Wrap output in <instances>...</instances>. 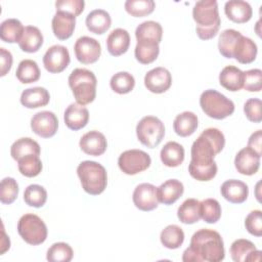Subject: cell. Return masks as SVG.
<instances>
[{"instance_id":"1","label":"cell","mask_w":262,"mask_h":262,"mask_svg":"<svg viewBox=\"0 0 262 262\" xmlns=\"http://www.w3.org/2000/svg\"><path fill=\"white\" fill-rule=\"evenodd\" d=\"M224 145L225 137L219 129H205L191 145L189 175L198 181L212 180L218 170L214 158L221 152Z\"/></svg>"},{"instance_id":"2","label":"cell","mask_w":262,"mask_h":262,"mask_svg":"<svg viewBox=\"0 0 262 262\" xmlns=\"http://www.w3.org/2000/svg\"><path fill=\"white\" fill-rule=\"evenodd\" d=\"M189 248L199 255L202 262H220L225 257L223 239L220 233L213 229L202 228L194 232Z\"/></svg>"},{"instance_id":"3","label":"cell","mask_w":262,"mask_h":262,"mask_svg":"<svg viewBox=\"0 0 262 262\" xmlns=\"http://www.w3.org/2000/svg\"><path fill=\"white\" fill-rule=\"evenodd\" d=\"M192 17L196 24L195 31L200 39L210 40L217 35L221 19L216 0L198 1L192 9Z\"/></svg>"},{"instance_id":"4","label":"cell","mask_w":262,"mask_h":262,"mask_svg":"<svg viewBox=\"0 0 262 262\" xmlns=\"http://www.w3.org/2000/svg\"><path fill=\"white\" fill-rule=\"evenodd\" d=\"M68 82L77 103L86 105L95 99L97 80L90 70L75 69L70 74Z\"/></svg>"},{"instance_id":"5","label":"cell","mask_w":262,"mask_h":262,"mask_svg":"<svg viewBox=\"0 0 262 262\" xmlns=\"http://www.w3.org/2000/svg\"><path fill=\"white\" fill-rule=\"evenodd\" d=\"M77 174L82 188L91 195H98L106 188V170L97 162L84 161L80 163L77 168Z\"/></svg>"},{"instance_id":"6","label":"cell","mask_w":262,"mask_h":262,"mask_svg":"<svg viewBox=\"0 0 262 262\" xmlns=\"http://www.w3.org/2000/svg\"><path fill=\"white\" fill-rule=\"evenodd\" d=\"M200 105L203 112L215 120H223L234 112V103L222 93L214 89L205 90L200 97Z\"/></svg>"},{"instance_id":"7","label":"cell","mask_w":262,"mask_h":262,"mask_svg":"<svg viewBox=\"0 0 262 262\" xmlns=\"http://www.w3.org/2000/svg\"><path fill=\"white\" fill-rule=\"evenodd\" d=\"M17 232L29 245L38 246L47 238V226L44 221L35 214H25L17 222Z\"/></svg>"},{"instance_id":"8","label":"cell","mask_w":262,"mask_h":262,"mask_svg":"<svg viewBox=\"0 0 262 262\" xmlns=\"http://www.w3.org/2000/svg\"><path fill=\"white\" fill-rule=\"evenodd\" d=\"M136 135L143 145L155 148L165 136L164 123L157 117L145 116L136 126Z\"/></svg>"},{"instance_id":"9","label":"cell","mask_w":262,"mask_h":262,"mask_svg":"<svg viewBox=\"0 0 262 262\" xmlns=\"http://www.w3.org/2000/svg\"><path fill=\"white\" fill-rule=\"evenodd\" d=\"M151 164L149 155L141 149H128L123 151L119 159L118 165L120 170L127 175H135L145 171Z\"/></svg>"},{"instance_id":"10","label":"cell","mask_w":262,"mask_h":262,"mask_svg":"<svg viewBox=\"0 0 262 262\" xmlns=\"http://www.w3.org/2000/svg\"><path fill=\"white\" fill-rule=\"evenodd\" d=\"M76 58L84 64L94 63L101 54L100 43L89 36H82L77 39L74 45Z\"/></svg>"},{"instance_id":"11","label":"cell","mask_w":262,"mask_h":262,"mask_svg":"<svg viewBox=\"0 0 262 262\" xmlns=\"http://www.w3.org/2000/svg\"><path fill=\"white\" fill-rule=\"evenodd\" d=\"M71 57L67 47L62 45H52L43 56V64L46 71L57 74L64 71L70 64Z\"/></svg>"},{"instance_id":"12","label":"cell","mask_w":262,"mask_h":262,"mask_svg":"<svg viewBox=\"0 0 262 262\" xmlns=\"http://www.w3.org/2000/svg\"><path fill=\"white\" fill-rule=\"evenodd\" d=\"M32 131L42 138H50L55 135L58 128V120L54 113L49 111L38 112L31 119Z\"/></svg>"},{"instance_id":"13","label":"cell","mask_w":262,"mask_h":262,"mask_svg":"<svg viewBox=\"0 0 262 262\" xmlns=\"http://www.w3.org/2000/svg\"><path fill=\"white\" fill-rule=\"evenodd\" d=\"M132 200L137 209L144 212L152 211L159 206L157 187L151 183H140L135 187Z\"/></svg>"},{"instance_id":"14","label":"cell","mask_w":262,"mask_h":262,"mask_svg":"<svg viewBox=\"0 0 262 262\" xmlns=\"http://www.w3.org/2000/svg\"><path fill=\"white\" fill-rule=\"evenodd\" d=\"M144 85L148 91L156 94H161L166 92L171 87L172 76L167 69L158 67L145 74Z\"/></svg>"},{"instance_id":"15","label":"cell","mask_w":262,"mask_h":262,"mask_svg":"<svg viewBox=\"0 0 262 262\" xmlns=\"http://www.w3.org/2000/svg\"><path fill=\"white\" fill-rule=\"evenodd\" d=\"M261 156L253 148L247 146L242 148L234 158V166L238 173L247 176L254 175L260 167Z\"/></svg>"},{"instance_id":"16","label":"cell","mask_w":262,"mask_h":262,"mask_svg":"<svg viewBox=\"0 0 262 262\" xmlns=\"http://www.w3.org/2000/svg\"><path fill=\"white\" fill-rule=\"evenodd\" d=\"M79 145L82 151H84L86 155L98 157L105 152L107 147V141L105 136L101 132L97 130H92L85 133L81 137Z\"/></svg>"},{"instance_id":"17","label":"cell","mask_w":262,"mask_h":262,"mask_svg":"<svg viewBox=\"0 0 262 262\" xmlns=\"http://www.w3.org/2000/svg\"><path fill=\"white\" fill-rule=\"evenodd\" d=\"M51 27L54 36L59 40L69 39L76 27V16L66 11H56L54 14Z\"/></svg>"},{"instance_id":"18","label":"cell","mask_w":262,"mask_h":262,"mask_svg":"<svg viewBox=\"0 0 262 262\" xmlns=\"http://www.w3.org/2000/svg\"><path fill=\"white\" fill-rule=\"evenodd\" d=\"M222 196L232 203V204H242L244 203L249 195L248 185L236 179H229L222 183L220 188Z\"/></svg>"},{"instance_id":"19","label":"cell","mask_w":262,"mask_h":262,"mask_svg":"<svg viewBox=\"0 0 262 262\" xmlns=\"http://www.w3.org/2000/svg\"><path fill=\"white\" fill-rule=\"evenodd\" d=\"M63 120L69 129L77 131L87 125L89 121V112L84 105L71 103L64 111Z\"/></svg>"},{"instance_id":"20","label":"cell","mask_w":262,"mask_h":262,"mask_svg":"<svg viewBox=\"0 0 262 262\" xmlns=\"http://www.w3.org/2000/svg\"><path fill=\"white\" fill-rule=\"evenodd\" d=\"M226 16L233 23L245 24L249 21L253 15V9L247 1L230 0L224 5Z\"/></svg>"},{"instance_id":"21","label":"cell","mask_w":262,"mask_h":262,"mask_svg":"<svg viewBox=\"0 0 262 262\" xmlns=\"http://www.w3.org/2000/svg\"><path fill=\"white\" fill-rule=\"evenodd\" d=\"M184 186L181 181L177 179H169L157 187V194L159 203L164 205H172L182 196Z\"/></svg>"},{"instance_id":"22","label":"cell","mask_w":262,"mask_h":262,"mask_svg":"<svg viewBox=\"0 0 262 262\" xmlns=\"http://www.w3.org/2000/svg\"><path fill=\"white\" fill-rule=\"evenodd\" d=\"M130 46V35L122 28L113 30L106 38V48L111 55L120 56L127 52Z\"/></svg>"},{"instance_id":"23","label":"cell","mask_w":262,"mask_h":262,"mask_svg":"<svg viewBox=\"0 0 262 262\" xmlns=\"http://www.w3.org/2000/svg\"><path fill=\"white\" fill-rule=\"evenodd\" d=\"M19 100L27 108H37L49 103L50 94L44 87H32L21 92Z\"/></svg>"},{"instance_id":"24","label":"cell","mask_w":262,"mask_h":262,"mask_svg":"<svg viewBox=\"0 0 262 262\" xmlns=\"http://www.w3.org/2000/svg\"><path fill=\"white\" fill-rule=\"evenodd\" d=\"M257 52L258 48L256 43L249 37L242 35L235 44L232 58H235L239 63L247 64L256 59Z\"/></svg>"},{"instance_id":"25","label":"cell","mask_w":262,"mask_h":262,"mask_svg":"<svg viewBox=\"0 0 262 262\" xmlns=\"http://www.w3.org/2000/svg\"><path fill=\"white\" fill-rule=\"evenodd\" d=\"M219 83L228 91H238L243 88L244 72L234 66H226L219 74Z\"/></svg>"},{"instance_id":"26","label":"cell","mask_w":262,"mask_h":262,"mask_svg":"<svg viewBox=\"0 0 262 262\" xmlns=\"http://www.w3.org/2000/svg\"><path fill=\"white\" fill-rule=\"evenodd\" d=\"M137 42H151L160 44L163 37L162 26L154 20H146L138 25L135 30Z\"/></svg>"},{"instance_id":"27","label":"cell","mask_w":262,"mask_h":262,"mask_svg":"<svg viewBox=\"0 0 262 262\" xmlns=\"http://www.w3.org/2000/svg\"><path fill=\"white\" fill-rule=\"evenodd\" d=\"M86 27L94 34L101 35L105 33L112 25V18L107 11L103 9H94L86 16Z\"/></svg>"},{"instance_id":"28","label":"cell","mask_w":262,"mask_h":262,"mask_svg":"<svg viewBox=\"0 0 262 262\" xmlns=\"http://www.w3.org/2000/svg\"><path fill=\"white\" fill-rule=\"evenodd\" d=\"M43 41V35L37 27L27 26L25 27V31L18 42V46L25 52L34 53L41 48Z\"/></svg>"},{"instance_id":"29","label":"cell","mask_w":262,"mask_h":262,"mask_svg":"<svg viewBox=\"0 0 262 262\" xmlns=\"http://www.w3.org/2000/svg\"><path fill=\"white\" fill-rule=\"evenodd\" d=\"M162 163L170 168L178 167L184 161V148L176 141L167 142L160 152Z\"/></svg>"},{"instance_id":"30","label":"cell","mask_w":262,"mask_h":262,"mask_svg":"<svg viewBox=\"0 0 262 262\" xmlns=\"http://www.w3.org/2000/svg\"><path fill=\"white\" fill-rule=\"evenodd\" d=\"M198 124V116L192 112L186 111L176 116L173 122V129L177 135L187 137L194 133Z\"/></svg>"},{"instance_id":"31","label":"cell","mask_w":262,"mask_h":262,"mask_svg":"<svg viewBox=\"0 0 262 262\" xmlns=\"http://www.w3.org/2000/svg\"><path fill=\"white\" fill-rule=\"evenodd\" d=\"M41 148L37 141L30 137H21L14 141L10 147V155L13 160L18 161L27 155L40 156Z\"/></svg>"},{"instance_id":"32","label":"cell","mask_w":262,"mask_h":262,"mask_svg":"<svg viewBox=\"0 0 262 262\" xmlns=\"http://www.w3.org/2000/svg\"><path fill=\"white\" fill-rule=\"evenodd\" d=\"M177 217L184 224H193L201 219L200 201L196 199L185 200L177 210Z\"/></svg>"},{"instance_id":"33","label":"cell","mask_w":262,"mask_h":262,"mask_svg":"<svg viewBox=\"0 0 262 262\" xmlns=\"http://www.w3.org/2000/svg\"><path fill=\"white\" fill-rule=\"evenodd\" d=\"M24 31L25 27L16 18H7L0 25V37L6 43H18Z\"/></svg>"},{"instance_id":"34","label":"cell","mask_w":262,"mask_h":262,"mask_svg":"<svg viewBox=\"0 0 262 262\" xmlns=\"http://www.w3.org/2000/svg\"><path fill=\"white\" fill-rule=\"evenodd\" d=\"M162 245L170 250H175L181 247L184 242V232L182 228L176 224L166 226L160 235Z\"/></svg>"},{"instance_id":"35","label":"cell","mask_w":262,"mask_h":262,"mask_svg":"<svg viewBox=\"0 0 262 262\" xmlns=\"http://www.w3.org/2000/svg\"><path fill=\"white\" fill-rule=\"evenodd\" d=\"M40 69L37 62L33 59L21 60L16 69L15 76L20 83L30 84L37 82L40 78Z\"/></svg>"},{"instance_id":"36","label":"cell","mask_w":262,"mask_h":262,"mask_svg":"<svg viewBox=\"0 0 262 262\" xmlns=\"http://www.w3.org/2000/svg\"><path fill=\"white\" fill-rule=\"evenodd\" d=\"M241 36L242 33L233 29H226L221 32L218 39V49L221 55L226 58H232L235 44Z\"/></svg>"},{"instance_id":"37","label":"cell","mask_w":262,"mask_h":262,"mask_svg":"<svg viewBox=\"0 0 262 262\" xmlns=\"http://www.w3.org/2000/svg\"><path fill=\"white\" fill-rule=\"evenodd\" d=\"M160 53V47L157 43L137 42L134 50L135 58L142 64L154 62Z\"/></svg>"},{"instance_id":"38","label":"cell","mask_w":262,"mask_h":262,"mask_svg":"<svg viewBox=\"0 0 262 262\" xmlns=\"http://www.w3.org/2000/svg\"><path fill=\"white\" fill-rule=\"evenodd\" d=\"M17 168L21 175L32 178L41 173L43 165L39 156L27 155L17 161Z\"/></svg>"},{"instance_id":"39","label":"cell","mask_w":262,"mask_h":262,"mask_svg":"<svg viewBox=\"0 0 262 262\" xmlns=\"http://www.w3.org/2000/svg\"><path fill=\"white\" fill-rule=\"evenodd\" d=\"M110 86L118 94H127L133 90L135 79L128 72H119L111 78Z\"/></svg>"},{"instance_id":"40","label":"cell","mask_w":262,"mask_h":262,"mask_svg":"<svg viewBox=\"0 0 262 262\" xmlns=\"http://www.w3.org/2000/svg\"><path fill=\"white\" fill-rule=\"evenodd\" d=\"M201 218L209 224L216 223L221 217V206L215 199H205L200 202Z\"/></svg>"},{"instance_id":"41","label":"cell","mask_w":262,"mask_h":262,"mask_svg":"<svg viewBox=\"0 0 262 262\" xmlns=\"http://www.w3.org/2000/svg\"><path fill=\"white\" fill-rule=\"evenodd\" d=\"M24 201L30 207L41 208L47 201V191L39 184H31L25 189Z\"/></svg>"},{"instance_id":"42","label":"cell","mask_w":262,"mask_h":262,"mask_svg":"<svg viewBox=\"0 0 262 262\" xmlns=\"http://www.w3.org/2000/svg\"><path fill=\"white\" fill-rule=\"evenodd\" d=\"M74 252L72 247L63 242L53 244L46 254V259L49 262H70L73 259Z\"/></svg>"},{"instance_id":"43","label":"cell","mask_w":262,"mask_h":262,"mask_svg":"<svg viewBox=\"0 0 262 262\" xmlns=\"http://www.w3.org/2000/svg\"><path fill=\"white\" fill-rule=\"evenodd\" d=\"M124 6L130 15L143 17L155 10L156 3L154 0H127Z\"/></svg>"},{"instance_id":"44","label":"cell","mask_w":262,"mask_h":262,"mask_svg":"<svg viewBox=\"0 0 262 262\" xmlns=\"http://www.w3.org/2000/svg\"><path fill=\"white\" fill-rule=\"evenodd\" d=\"M256 249V246L249 239L238 238L235 239L230 246V256L235 262H246L248 255Z\"/></svg>"},{"instance_id":"45","label":"cell","mask_w":262,"mask_h":262,"mask_svg":"<svg viewBox=\"0 0 262 262\" xmlns=\"http://www.w3.org/2000/svg\"><path fill=\"white\" fill-rule=\"evenodd\" d=\"M18 195V184L15 179L5 177L1 180L0 185V201L2 204H12Z\"/></svg>"},{"instance_id":"46","label":"cell","mask_w":262,"mask_h":262,"mask_svg":"<svg viewBox=\"0 0 262 262\" xmlns=\"http://www.w3.org/2000/svg\"><path fill=\"white\" fill-rule=\"evenodd\" d=\"M243 88L249 92H259L262 89V71L252 69L244 72Z\"/></svg>"},{"instance_id":"47","label":"cell","mask_w":262,"mask_h":262,"mask_svg":"<svg viewBox=\"0 0 262 262\" xmlns=\"http://www.w3.org/2000/svg\"><path fill=\"white\" fill-rule=\"evenodd\" d=\"M245 226L249 233L255 236L262 235V212L260 210L251 211L245 219Z\"/></svg>"},{"instance_id":"48","label":"cell","mask_w":262,"mask_h":262,"mask_svg":"<svg viewBox=\"0 0 262 262\" xmlns=\"http://www.w3.org/2000/svg\"><path fill=\"white\" fill-rule=\"evenodd\" d=\"M261 107L262 102L259 98H249L244 104V112L247 119L254 123H260L262 121Z\"/></svg>"},{"instance_id":"49","label":"cell","mask_w":262,"mask_h":262,"mask_svg":"<svg viewBox=\"0 0 262 262\" xmlns=\"http://www.w3.org/2000/svg\"><path fill=\"white\" fill-rule=\"evenodd\" d=\"M85 2L83 0H58L55 2L56 11H66L74 16L80 15L84 10Z\"/></svg>"},{"instance_id":"50","label":"cell","mask_w":262,"mask_h":262,"mask_svg":"<svg viewBox=\"0 0 262 262\" xmlns=\"http://www.w3.org/2000/svg\"><path fill=\"white\" fill-rule=\"evenodd\" d=\"M12 61H13V58L10 51L1 47L0 48V66H1L0 76L1 77L5 76L10 71L12 67Z\"/></svg>"},{"instance_id":"51","label":"cell","mask_w":262,"mask_h":262,"mask_svg":"<svg viewBox=\"0 0 262 262\" xmlns=\"http://www.w3.org/2000/svg\"><path fill=\"white\" fill-rule=\"evenodd\" d=\"M262 130H257L256 132L252 133L248 140V146L253 148L257 154L260 156L262 155Z\"/></svg>"},{"instance_id":"52","label":"cell","mask_w":262,"mask_h":262,"mask_svg":"<svg viewBox=\"0 0 262 262\" xmlns=\"http://www.w3.org/2000/svg\"><path fill=\"white\" fill-rule=\"evenodd\" d=\"M10 247V241L9 237L6 236L4 228H2V242H1V255H3Z\"/></svg>"},{"instance_id":"53","label":"cell","mask_w":262,"mask_h":262,"mask_svg":"<svg viewBox=\"0 0 262 262\" xmlns=\"http://www.w3.org/2000/svg\"><path fill=\"white\" fill-rule=\"evenodd\" d=\"M260 259H261V251L255 249L254 251H252V252L248 255V257H247V259H246V262L260 261Z\"/></svg>"}]
</instances>
